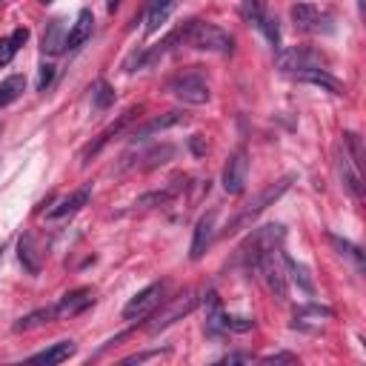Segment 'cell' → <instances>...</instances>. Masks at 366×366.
<instances>
[{
	"label": "cell",
	"mask_w": 366,
	"mask_h": 366,
	"mask_svg": "<svg viewBox=\"0 0 366 366\" xmlns=\"http://www.w3.org/2000/svg\"><path fill=\"white\" fill-rule=\"evenodd\" d=\"M283 238H286V226L283 224H266V226H258L252 229V235L247 238L238 247L235 252V260L243 266V269H255V263L272 249H281L283 247Z\"/></svg>",
	"instance_id": "6da1fadb"
},
{
	"label": "cell",
	"mask_w": 366,
	"mask_h": 366,
	"mask_svg": "<svg viewBox=\"0 0 366 366\" xmlns=\"http://www.w3.org/2000/svg\"><path fill=\"white\" fill-rule=\"evenodd\" d=\"M192 46L198 52H212V55H229L232 52V35H226L221 26L203 20H189L181 26V46Z\"/></svg>",
	"instance_id": "7a4b0ae2"
},
{
	"label": "cell",
	"mask_w": 366,
	"mask_h": 366,
	"mask_svg": "<svg viewBox=\"0 0 366 366\" xmlns=\"http://www.w3.org/2000/svg\"><path fill=\"white\" fill-rule=\"evenodd\" d=\"M292 183H295V175H286V178H281V181H275V183L266 186V189L258 194V198H255L252 203H247V206H243V209L232 217V224H229V235H235V232H240V229H247V226L255 221V217H258L263 209L275 206V203L283 198V194L289 192V186H292Z\"/></svg>",
	"instance_id": "3957f363"
},
{
	"label": "cell",
	"mask_w": 366,
	"mask_h": 366,
	"mask_svg": "<svg viewBox=\"0 0 366 366\" xmlns=\"http://www.w3.org/2000/svg\"><path fill=\"white\" fill-rule=\"evenodd\" d=\"M263 281V286L269 289V295L275 301H286L289 298V278H286V269H283V260H281V249H272V252H266L258 263H255V269Z\"/></svg>",
	"instance_id": "277c9868"
},
{
	"label": "cell",
	"mask_w": 366,
	"mask_h": 366,
	"mask_svg": "<svg viewBox=\"0 0 366 366\" xmlns=\"http://www.w3.org/2000/svg\"><path fill=\"white\" fill-rule=\"evenodd\" d=\"M198 303H201V298H198V292H192V289H189V292H181L178 298H169L166 306H158V309L152 312L155 318H152L149 326H146V332H149V335H158V332L169 329L175 321H181L183 315H189Z\"/></svg>",
	"instance_id": "5b68a950"
},
{
	"label": "cell",
	"mask_w": 366,
	"mask_h": 366,
	"mask_svg": "<svg viewBox=\"0 0 366 366\" xmlns=\"http://www.w3.org/2000/svg\"><path fill=\"white\" fill-rule=\"evenodd\" d=\"M275 66L281 72H298V69H312V66H321L326 69L329 60L324 52H318V49H312V46H289V49H281L278 58H275Z\"/></svg>",
	"instance_id": "8992f818"
},
{
	"label": "cell",
	"mask_w": 366,
	"mask_h": 366,
	"mask_svg": "<svg viewBox=\"0 0 366 366\" xmlns=\"http://www.w3.org/2000/svg\"><path fill=\"white\" fill-rule=\"evenodd\" d=\"M163 292H166V286L158 281V283H149L146 289H140L138 295L124 306V321H129V324H138V321H146L149 315L163 303Z\"/></svg>",
	"instance_id": "52a82bcc"
},
{
	"label": "cell",
	"mask_w": 366,
	"mask_h": 366,
	"mask_svg": "<svg viewBox=\"0 0 366 366\" xmlns=\"http://www.w3.org/2000/svg\"><path fill=\"white\" fill-rule=\"evenodd\" d=\"M169 92H172L178 101L186 103V106H203V103H209V97H212L206 81L198 75V72H186V75L175 78L172 83H169Z\"/></svg>",
	"instance_id": "ba28073f"
},
{
	"label": "cell",
	"mask_w": 366,
	"mask_h": 366,
	"mask_svg": "<svg viewBox=\"0 0 366 366\" xmlns=\"http://www.w3.org/2000/svg\"><path fill=\"white\" fill-rule=\"evenodd\" d=\"M335 160H338V175L344 181V186L352 192V198H363V163L352 158L344 140H338L335 146Z\"/></svg>",
	"instance_id": "9c48e42d"
},
{
	"label": "cell",
	"mask_w": 366,
	"mask_h": 366,
	"mask_svg": "<svg viewBox=\"0 0 366 366\" xmlns=\"http://www.w3.org/2000/svg\"><path fill=\"white\" fill-rule=\"evenodd\" d=\"M92 303H94V289H89V286L72 289V292H66V295L55 303V318H58V321L78 318V315H83Z\"/></svg>",
	"instance_id": "30bf717a"
},
{
	"label": "cell",
	"mask_w": 366,
	"mask_h": 366,
	"mask_svg": "<svg viewBox=\"0 0 366 366\" xmlns=\"http://www.w3.org/2000/svg\"><path fill=\"white\" fill-rule=\"evenodd\" d=\"M247 178H249V158H247V149H238L224 166L221 183H224L226 194H240L247 189Z\"/></svg>",
	"instance_id": "8fae6325"
},
{
	"label": "cell",
	"mask_w": 366,
	"mask_h": 366,
	"mask_svg": "<svg viewBox=\"0 0 366 366\" xmlns=\"http://www.w3.org/2000/svg\"><path fill=\"white\" fill-rule=\"evenodd\" d=\"M335 318V312L329 306H321V303H303L295 309V315H292V329H303V332H315V329H321L326 321Z\"/></svg>",
	"instance_id": "7c38bea8"
},
{
	"label": "cell",
	"mask_w": 366,
	"mask_h": 366,
	"mask_svg": "<svg viewBox=\"0 0 366 366\" xmlns=\"http://www.w3.org/2000/svg\"><path fill=\"white\" fill-rule=\"evenodd\" d=\"M217 215L215 212H206L201 221H198V226H194V235H192V249H189V258L192 260H201L203 255H206V249L212 247V240H215V235H217Z\"/></svg>",
	"instance_id": "4fadbf2b"
},
{
	"label": "cell",
	"mask_w": 366,
	"mask_h": 366,
	"mask_svg": "<svg viewBox=\"0 0 366 366\" xmlns=\"http://www.w3.org/2000/svg\"><path fill=\"white\" fill-rule=\"evenodd\" d=\"M289 15H292V23H295L298 32H321V29H326L324 23H329V17L315 3H295L289 9Z\"/></svg>",
	"instance_id": "5bb4252c"
},
{
	"label": "cell",
	"mask_w": 366,
	"mask_h": 366,
	"mask_svg": "<svg viewBox=\"0 0 366 366\" xmlns=\"http://www.w3.org/2000/svg\"><path fill=\"white\" fill-rule=\"evenodd\" d=\"M289 78L292 81H298V83H312V86H321L326 89L329 94H344V83H340L338 78L329 75V69H321V66H312V69H298V72H289Z\"/></svg>",
	"instance_id": "9a60e30c"
},
{
	"label": "cell",
	"mask_w": 366,
	"mask_h": 366,
	"mask_svg": "<svg viewBox=\"0 0 366 366\" xmlns=\"http://www.w3.org/2000/svg\"><path fill=\"white\" fill-rule=\"evenodd\" d=\"M17 258L23 263V269H26L29 275H38L43 269V249L40 243L32 232H23L20 240H17Z\"/></svg>",
	"instance_id": "2e32d148"
},
{
	"label": "cell",
	"mask_w": 366,
	"mask_h": 366,
	"mask_svg": "<svg viewBox=\"0 0 366 366\" xmlns=\"http://www.w3.org/2000/svg\"><path fill=\"white\" fill-rule=\"evenodd\" d=\"M183 120H186L183 112H163V115H158V117H152V120H146L143 126H138V129L132 132V140H146V138H152V135H160V132H166V129H172V126H178V124H183Z\"/></svg>",
	"instance_id": "e0dca14e"
},
{
	"label": "cell",
	"mask_w": 366,
	"mask_h": 366,
	"mask_svg": "<svg viewBox=\"0 0 366 366\" xmlns=\"http://www.w3.org/2000/svg\"><path fill=\"white\" fill-rule=\"evenodd\" d=\"M89 198H92V186H81L78 192H72L69 198H63L55 209H49V221H60V217H72L75 212H81L86 203H89Z\"/></svg>",
	"instance_id": "ac0fdd59"
},
{
	"label": "cell",
	"mask_w": 366,
	"mask_h": 366,
	"mask_svg": "<svg viewBox=\"0 0 366 366\" xmlns=\"http://www.w3.org/2000/svg\"><path fill=\"white\" fill-rule=\"evenodd\" d=\"M281 260H283V269H286L289 283H295L301 292H306V295H315V281H312V275H309L306 266H303V263H298L292 255H286L283 249H281Z\"/></svg>",
	"instance_id": "d6986e66"
},
{
	"label": "cell",
	"mask_w": 366,
	"mask_h": 366,
	"mask_svg": "<svg viewBox=\"0 0 366 366\" xmlns=\"http://www.w3.org/2000/svg\"><path fill=\"white\" fill-rule=\"evenodd\" d=\"M92 29H94V15L89 9H81V15L72 23V29L66 32V49H81L92 38Z\"/></svg>",
	"instance_id": "ffe728a7"
},
{
	"label": "cell",
	"mask_w": 366,
	"mask_h": 366,
	"mask_svg": "<svg viewBox=\"0 0 366 366\" xmlns=\"http://www.w3.org/2000/svg\"><path fill=\"white\" fill-rule=\"evenodd\" d=\"M75 352H78V344H75V340H58V344L46 347L43 352L32 355V358H29V363H46V366H55V363L69 360Z\"/></svg>",
	"instance_id": "44dd1931"
},
{
	"label": "cell",
	"mask_w": 366,
	"mask_h": 366,
	"mask_svg": "<svg viewBox=\"0 0 366 366\" xmlns=\"http://www.w3.org/2000/svg\"><path fill=\"white\" fill-rule=\"evenodd\" d=\"M138 115H140V109H129V112H124V115H120V120H117V124H112V126H109V129H106L101 138H97L92 146H86V152H83V163H86V158H89V155H97V152H101V146H103V143H109L112 138H117L120 132H124V129L132 124V120H135Z\"/></svg>",
	"instance_id": "7402d4cb"
},
{
	"label": "cell",
	"mask_w": 366,
	"mask_h": 366,
	"mask_svg": "<svg viewBox=\"0 0 366 366\" xmlns=\"http://www.w3.org/2000/svg\"><path fill=\"white\" fill-rule=\"evenodd\" d=\"M175 6H178V0H152V3H149V12H146V32L155 35V32L163 26V23L172 17Z\"/></svg>",
	"instance_id": "603a6c76"
},
{
	"label": "cell",
	"mask_w": 366,
	"mask_h": 366,
	"mask_svg": "<svg viewBox=\"0 0 366 366\" xmlns=\"http://www.w3.org/2000/svg\"><path fill=\"white\" fill-rule=\"evenodd\" d=\"M63 49H66V26L60 17H55V20H49V26L43 32V52L60 55Z\"/></svg>",
	"instance_id": "cb8c5ba5"
},
{
	"label": "cell",
	"mask_w": 366,
	"mask_h": 366,
	"mask_svg": "<svg viewBox=\"0 0 366 366\" xmlns=\"http://www.w3.org/2000/svg\"><path fill=\"white\" fill-rule=\"evenodd\" d=\"M183 189L181 181H175V186H169V189H160V192H149V194H140V198L135 201L138 209H155V206H166V203H172L178 198V192Z\"/></svg>",
	"instance_id": "d4e9b609"
},
{
	"label": "cell",
	"mask_w": 366,
	"mask_h": 366,
	"mask_svg": "<svg viewBox=\"0 0 366 366\" xmlns=\"http://www.w3.org/2000/svg\"><path fill=\"white\" fill-rule=\"evenodd\" d=\"M55 303L52 306H43V309H35L29 315H23V318L15 324V332H29V329H38V326H46V324H55Z\"/></svg>",
	"instance_id": "484cf974"
},
{
	"label": "cell",
	"mask_w": 366,
	"mask_h": 366,
	"mask_svg": "<svg viewBox=\"0 0 366 366\" xmlns=\"http://www.w3.org/2000/svg\"><path fill=\"white\" fill-rule=\"evenodd\" d=\"M329 238V243L335 247V252L340 255V258H347V260H352L355 263V269L358 272H363V266H366V258H363V252H360V247H355L352 240H347V238H338V235H326Z\"/></svg>",
	"instance_id": "4316f807"
},
{
	"label": "cell",
	"mask_w": 366,
	"mask_h": 366,
	"mask_svg": "<svg viewBox=\"0 0 366 366\" xmlns=\"http://www.w3.org/2000/svg\"><path fill=\"white\" fill-rule=\"evenodd\" d=\"M23 92H26V78H23V75H9L3 83H0V109L12 106Z\"/></svg>",
	"instance_id": "83f0119b"
},
{
	"label": "cell",
	"mask_w": 366,
	"mask_h": 366,
	"mask_svg": "<svg viewBox=\"0 0 366 366\" xmlns=\"http://www.w3.org/2000/svg\"><path fill=\"white\" fill-rule=\"evenodd\" d=\"M112 103H115V86L109 81H103V78H97L92 83V106L97 112H106Z\"/></svg>",
	"instance_id": "f1b7e54d"
},
{
	"label": "cell",
	"mask_w": 366,
	"mask_h": 366,
	"mask_svg": "<svg viewBox=\"0 0 366 366\" xmlns=\"http://www.w3.org/2000/svg\"><path fill=\"white\" fill-rule=\"evenodd\" d=\"M221 329L224 332H238V335H243V332H252L255 329V318H243V315H221Z\"/></svg>",
	"instance_id": "f546056e"
},
{
	"label": "cell",
	"mask_w": 366,
	"mask_h": 366,
	"mask_svg": "<svg viewBox=\"0 0 366 366\" xmlns=\"http://www.w3.org/2000/svg\"><path fill=\"white\" fill-rule=\"evenodd\" d=\"M255 26L266 35V40H269L272 46H278L281 43V26H278V20L275 17H269V15H263L258 23H255Z\"/></svg>",
	"instance_id": "4dcf8cb0"
},
{
	"label": "cell",
	"mask_w": 366,
	"mask_h": 366,
	"mask_svg": "<svg viewBox=\"0 0 366 366\" xmlns=\"http://www.w3.org/2000/svg\"><path fill=\"white\" fill-rule=\"evenodd\" d=\"M169 158H175V146H160V149H152L149 155H143V169H152V166H160V163H166Z\"/></svg>",
	"instance_id": "1f68e13d"
},
{
	"label": "cell",
	"mask_w": 366,
	"mask_h": 366,
	"mask_svg": "<svg viewBox=\"0 0 366 366\" xmlns=\"http://www.w3.org/2000/svg\"><path fill=\"white\" fill-rule=\"evenodd\" d=\"M266 15V0H243V17L258 23Z\"/></svg>",
	"instance_id": "d6a6232c"
},
{
	"label": "cell",
	"mask_w": 366,
	"mask_h": 366,
	"mask_svg": "<svg viewBox=\"0 0 366 366\" xmlns=\"http://www.w3.org/2000/svg\"><path fill=\"white\" fill-rule=\"evenodd\" d=\"M15 55H17V49H15V43H12V38H3V40H0V69L9 66Z\"/></svg>",
	"instance_id": "836d02e7"
},
{
	"label": "cell",
	"mask_w": 366,
	"mask_h": 366,
	"mask_svg": "<svg viewBox=\"0 0 366 366\" xmlns=\"http://www.w3.org/2000/svg\"><path fill=\"white\" fill-rule=\"evenodd\" d=\"M52 81H55V66L52 63H43L40 66V78H38V92H46Z\"/></svg>",
	"instance_id": "e575fe53"
},
{
	"label": "cell",
	"mask_w": 366,
	"mask_h": 366,
	"mask_svg": "<svg viewBox=\"0 0 366 366\" xmlns=\"http://www.w3.org/2000/svg\"><path fill=\"white\" fill-rule=\"evenodd\" d=\"M263 363H298V358L289 352H278V355H266Z\"/></svg>",
	"instance_id": "d590c367"
},
{
	"label": "cell",
	"mask_w": 366,
	"mask_h": 366,
	"mask_svg": "<svg viewBox=\"0 0 366 366\" xmlns=\"http://www.w3.org/2000/svg\"><path fill=\"white\" fill-rule=\"evenodd\" d=\"M189 149H192L194 155H198V158H201V155H206V140H203L201 135H194V138L189 140Z\"/></svg>",
	"instance_id": "8d00e7d4"
},
{
	"label": "cell",
	"mask_w": 366,
	"mask_h": 366,
	"mask_svg": "<svg viewBox=\"0 0 366 366\" xmlns=\"http://www.w3.org/2000/svg\"><path fill=\"white\" fill-rule=\"evenodd\" d=\"M9 38H12V43H15V49H20L23 43H26V40H29V29H15V32H12Z\"/></svg>",
	"instance_id": "74e56055"
},
{
	"label": "cell",
	"mask_w": 366,
	"mask_h": 366,
	"mask_svg": "<svg viewBox=\"0 0 366 366\" xmlns=\"http://www.w3.org/2000/svg\"><path fill=\"white\" fill-rule=\"evenodd\" d=\"M249 360H252V355H247V352H235V355L224 358V363H249Z\"/></svg>",
	"instance_id": "f35d334b"
},
{
	"label": "cell",
	"mask_w": 366,
	"mask_h": 366,
	"mask_svg": "<svg viewBox=\"0 0 366 366\" xmlns=\"http://www.w3.org/2000/svg\"><path fill=\"white\" fill-rule=\"evenodd\" d=\"M163 352H169V349H163ZM163 352H146V355H135V358H126L124 363H143V360H149V358H158V355H163Z\"/></svg>",
	"instance_id": "ab89813d"
},
{
	"label": "cell",
	"mask_w": 366,
	"mask_h": 366,
	"mask_svg": "<svg viewBox=\"0 0 366 366\" xmlns=\"http://www.w3.org/2000/svg\"><path fill=\"white\" fill-rule=\"evenodd\" d=\"M40 3H52V0H40Z\"/></svg>",
	"instance_id": "60d3db41"
},
{
	"label": "cell",
	"mask_w": 366,
	"mask_h": 366,
	"mask_svg": "<svg viewBox=\"0 0 366 366\" xmlns=\"http://www.w3.org/2000/svg\"><path fill=\"white\" fill-rule=\"evenodd\" d=\"M0 258H3V247H0Z\"/></svg>",
	"instance_id": "b9f144b4"
},
{
	"label": "cell",
	"mask_w": 366,
	"mask_h": 366,
	"mask_svg": "<svg viewBox=\"0 0 366 366\" xmlns=\"http://www.w3.org/2000/svg\"><path fill=\"white\" fill-rule=\"evenodd\" d=\"M0 3H3V0H0Z\"/></svg>",
	"instance_id": "7bdbcfd3"
}]
</instances>
